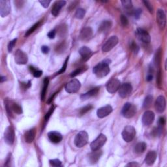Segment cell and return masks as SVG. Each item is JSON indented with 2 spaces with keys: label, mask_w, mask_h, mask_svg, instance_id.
I'll return each instance as SVG.
<instances>
[{
  "label": "cell",
  "mask_w": 167,
  "mask_h": 167,
  "mask_svg": "<svg viewBox=\"0 0 167 167\" xmlns=\"http://www.w3.org/2000/svg\"><path fill=\"white\" fill-rule=\"evenodd\" d=\"M157 85L159 88H161L162 84V72L161 69H159L157 74Z\"/></svg>",
  "instance_id": "cell-41"
},
{
  "label": "cell",
  "mask_w": 167,
  "mask_h": 167,
  "mask_svg": "<svg viewBox=\"0 0 167 167\" xmlns=\"http://www.w3.org/2000/svg\"><path fill=\"white\" fill-rule=\"evenodd\" d=\"M80 38L83 41H88L93 37V30L91 27H84L80 33Z\"/></svg>",
  "instance_id": "cell-17"
},
{
  "label": "cell",
  "mask_w": 167,
  "mask_h": 167,
  "mask_svg": "<svg viewBox=\"0 0 167 167\" xmlns=\"http://www.w3.org/2000/svg\"><path fill=\"white\" fill-rule=\"evenodd\" d=\"M41 23V21L38 22L37 23H36V24H35L34 25H33V26H32V27L30 28V29L27 31L26 33H25V37H28V36L32 34V33H33V32H34L35 31L37 30L38 27L40 26Z\"/></svg>",
  "instance_id": "cell-31"
},
{
  "label": "cell",
  "mask_w": 167,
  "mask_h": 167,
  "mask_svg": "<svg viewBox=\"0 0 167 167\" xmlns=\"http://www.w3.org/2000/svg\"><path fill=\"white\" fill-rule=\"evenodd\" d=\"M153 79V75L151 74H148L147 77H146V80L150 82L151 80H152Z\"/></svg>",
  "instance_id": "cell-55"
},
{
  "label": "cell",
  "mask_w": 167,
  "mask_h": 167,
  "mask_svg": "<svg viewBox=\"0 0 167 167\" xmlns=\"http://www.w3.org/2000/svg\"><path fill=\"white\" fill-rule=\"evenodd\" d=\"M15 62L19 65H24L27 63L28 61V57L26 54L24 53L23 51L20 50H18L14 56Z\"/></svg>",
  "instance_id": "cell-14"
},
{
  "label": "cell",
  "mask_w": 167,
  "mask_h": 167,
  "mask_svg": "<svg viewBox=\"0 0 167 167\" xmlns=\"http://www.w3.org/2000/svg\"><path fill=\"white\" fill-rule=\"evenodd\" d=\"M86 14V11L84 9L80 8L76 11L75 16L76 19H82L85 16Z\"/></svg>",
  "instance_id": "cell-35"
},
{
  "label": "cell",
  "mask_w": 167,
  "mask_h": 167,
  "mask_svg": "<svg viewBox=\"0 0 167 167\" xmlns=\"http://www.w3.org/2000/svg\"><path fill=\"white\" fill-rule=\"evenodd\" d=\"M137 113V108L131 103L127 102L123 106L122 114L123 115V117L126 118H131L135 115Z\"/></svg>",
  "instance_id": "cell-4"
},
{
  "label": "cell",
  "mask_w": 167,
  "mask_h": 167,
  "mask_svg": "<svg viewBox=\"0 0 167 167\" xmlns=\"http://www.w3.org/2000/svg\"><path fill=\"white\" fill-rule=\"evenodd\" d=\"M22 86L24 89H27L30 88L31 86V82L29 81L27 83H22Z\"/></svg>",
  "instance_id": "cell-53"
},
{
  "label": "cell",
  "mask_w": 167,
  "mask_h": 167,
  "mask_svg": "<svg viewBox=\"0 0 167 167\" xmlns=\"http://www.w3.org/2000/svg\"><path fill=\"white\" fill-rule=\"evenodd\" d=\"M11 109L12 111L14 112L17 114H21L22 113V108L21 106H20L19 104L12 102L11 104H10Z\"/></svg>",
  "instance_id": "cell-29"
},
{
  "label": "cell",
  "mask_w": 167,
  "mask_h": 167,
  "mask_svg": "<svg viewBox=\"0 0 167 167\" xmlns=\"http://www.w3.org/2000/svg\"><path fill=\"white\" fill-rule=\"evenodd\" d=\"M130 48L135 54H137L138 51H139V47H138V46L134 42L131 43V44L130 45Z\"/></svg>",
  "instance_id": "cell-43"
},
{
  "label": "cell",
  "mask_w": 167,
  "mask_h": 167,
  "mask_svg": "<svg viewBox=\"0 0 167 167\" xmlns=\"http://www.w3.org/2000/svg\"><path fill=\"white\" fill-rule=\"evenodd\" d=\"M15 138V133L13 127L9 126L7 127L4 133V139L7 144L12 145L14 143Z\"/></svg>",
  "instance_id": "cell-9"
},
{
  "label": "cell",
  "mask_w": 167,
  "mask_h": 167,
  "mask_svg": "<svg viewBox=\"0 0 167 167\" xmlns=\"http://www.w3.org/2000/svg\"><path fill=\"white\" fill-rule=\"evenodd\" d=\"M164 125H165V119H164V118L162 117L159 118L158 121V126L163 128Z\"/></svg>",
  "instance_id": "cell-49"
},
{
  "label": "cell",
  "mask_w": 167,
  "mask_h": 167,
  "mask_svg": "<svg viewBox=\"0 0 167 167\" xmlns=\"http://www.w3.org/2000/svg\"><path fill=\"white\" fill-rule=\"evenodd\" d=\"M146 149V144L144 142H139L135 146L134 151L137 154L142 153Z\"/></svg>",
  "instance_id": "cell-27"
},
{
  "label": "cell",
  "mask_w": 167,
  "mask_h": 167,
  "mask_svg": "<svg viewBox=\"0 0 167 167\" xmlns=\"http://www.w3.org/2000/svg\"><path fill=\"white\" fill-rule=\"evenodd\" d=\"M41 51L44 54H48L50 51V48L49 47H47V46H43V47H41Z\"/></svg>",
  "instance_id": "cell-52"
},
{
  "label": "cell",
  "mask_w": 167,
  "mask_h": 167,
  "mask_svg": "<svg viewBox=\"0 0 167 167\" xmlns=\"http://www.w3.org/2000/svg\"><path fill=\"white\" fill-rule=\"evenodd\" d=\"M112 23L110 20H104L99 26V32L102 33H107L111 29Z\"/></svg>",
  "instance_id": "cell-23"
},
{
  "label": "cell",
  "mask_w": 167,
  "mask_h": 167,
  "mask_svg": "<svg viewBox=\"0 0 167 167\" xmlns=\"http://www.w3.org/2000/svg\"><path fill=\"white\" fill-rule=\"evenodd\" d=\"M156 19L159 27L162 30H164L166 26V19L165 12L163 9H158L157 11Z\"/></svg>",
  "instance_id": "cell-13"
},
{
  "label": "cell",
  "mask_w": 167,
  "mask_h": 167,
  "mask_svg": "<svg viewBox=\"0 0 167 167\" xmlns=\"http://www.w3.org/2000/svg\"><path fill=\"white\" fill-rule=\"evenodd\" d=\"M122 138L125 142H130L134 139L136 135V130L133 126L128 125L123 129L122 133Z\"/></svg>",
  "instance_id": "cell-3"
},
{
  "label": "cell",
  "mask_w": 167,
  "mask_h": 167,
  "mask_svg": "<svg viewBox=\"0 0 167 167\" xmlns=\"http://www.w3.org/2000/svg\"><path fill=\"white\" fill-rule=\"evenodd\" d=\"M157 159V153L155 151H150L145 158V162L148 165H152Z\"/></svg>",
  "instance_id": "cell-24"
},
{
  "label": "cell",
  "mask_w": 167,
  "mask_h": 167,
  "mask_svg": "<svg viewBox=\"0 0 167 167\" xmlns=\"http://www.w3.org/2000/svg\"><path fill=\"white\" fill-rule=\"evenodd\" d=\"M155 120V114L150 110H148L144 113L142 118V122L144 126H149Z\"/></svg>",
  "instance_id": "cell-15"
},
{
  "label": "cell",
  "mask_w": 167,
  "mask_h": 167,
  "mask_svg": "<svg viewBox=\"0 0 167 167\" xmlns=\"http://www.w3.org/2000/svg\"><path fill=\"white\" fill-rule=\"evenodd\" d=\"M121 86L120 81L116 78H112L108 82L107 84V89L109 93H114L118 91Z\"/></svg>",
  "instance_id": "cell-8"
},
{
  "label": "cell",
  "mask_w": 167,
  "mask_h": 167,
  "mask_svg": "<svg viewBox=\"0 0 167 167\" xmlns=\"http://www.w3.org/2000/svg\"><path fill=\"white\" fill-rule=\"evenodd\" d=\"M68 61H69V57H67V58H66V60H65V62H64L63 65L62 66V67L61 68L60 70L58 72V73H57V74H61V73H63L65 71L66 69H67V67Z\"/></svg>",
  "instance_id": "cell-42"
},
{
  "label": "cell",
  "mask_w": 167,
  "mask_h": 167,
  "mask_svg": "<svg viewBox=\"0 0 167 167\" xmlns=\"http://www.w3.org/2000/svg\"><path fill=\"white\" fill-rule=\"evenodd\" d=\"M133 87L130 83H124L121 85L118 91L119 95L122 98H126L131 93Z\"/></svg>",
  "instance_id": "cell-11"
},
{
  "label": "cell",
  "mask_w": 167,
  "mask_h": 167,
  "mask_svg": "<svg viewBox=\"0 0 167 167\" xmlns=\"http://www.w3.org/2000/svg\"><path fill=\"white\" fill-rule=\"evenodd\" d=\"M67 27H66V25H60V27L58 28V31L57 32V33H58L59 35L60 36H64L66 33H67Z\"/></svg>",
  "instance_id": "cell-37"
},
{
  "label": "cell",
  "mask_w": 167,
  "mask_h": 167,
  "mask_svg": "<svg viewBox=\"0 0 167 167\" xmlns=\"http://www.w3.org/2000/svg\"><path fill=\"white\" fill-rule=\"evenodd\" d=\"M81 87V84L78 80L73 79L65 86V91L69 93H74L78 91Z\"/></svg>",
  "instance_id": "cell-6"
},
{
  "label": "cell",
  "mask_w": 167,
  "mask_h": 167,
  "mask_svg": "<svg viewBox=\"0 0 167 167\" xmlns=\"http://www.w3.org/2000/svg\"><path fill=\"white\" fill-rule=\"evenodd\" d=\"M79 54L81 56L82 58L84 61H88L89 58L93 55V52H92L90 48L87 47H82L79 50Z\"/></svg>",
  "instance_id": "cell-20"
},
{
  "label": "cell",
  "mask_w": 167,
  "mask_h": 167,
  "mask_svg": "<svg viewBox=\"0 0 167 167\" xmlns=\"http://www.w3.org/2000/svg\"><path fill=\"white\" fill-rule=\"evenodd\" d=\"M65 4H66V1H63V0L56 1L52 7V11H51V12H52V14L53 15V16H57L59 14V13H60L61 8L65 6Z\"/></svg>",
  "instance_id": "cell-19"
},
{
  "label": "cell",
  "mask_w": 167,
  "mask_h": 167,
  "mask_svg": "<svg viewBox=\"0 0 167 167\" xmlns=\"http://www.w3.org/2000/svg\"><path fill=\"white\" fill-rule=\"evenodd\" d=\"M11 3L9 0L0 1V14L2 17H5L11 12Z\"/></svg>",
  "instance_id": "cell-10"
},
{
  "label": "cell",
  "mask_w": 167,
  "mask_h": 167,
  "mask_svg": "<svg viewBox=\"0 0 167 167\" xmlns=\"http://www.w3.org/2000/svg\"><path fill=\"white\" fill-rule=\"evenodd\" d=\"M48 137L50 142L54 144L60 143L63 139V136L57 131H50L48 133Z\"/></svg>",
  "instance_id": "cell-21"
},
{
  "label": "cell",
  "mask_w": 167,
  "mask_h": 167,
  "mask_svg": "<svg viewBox=\"0 0 167 167\" xmlns=\"http://www.w3.org/2000/svg\"><path fill=\"white\" fill-rule=\"evenodd\" d=\"M11 153H9L7 157V159L5 160V166H10V163H11Z\"/></svg>",
  "instance_id": "cell-51"
},
{
  "label": "cell",
  "mask_w": 167,
  "mask_h": 167,
  "mask_svg": "<svg viewBox=\"0 0 167 167\" xmlns=\"http://www.w3.org/2000/svg\"><path fill=\"white\" fill-rule=\"evenodd\" d=\"M110 60H106L98 63L96 66L94 67L93 69V73L99 78H103V77L107 76L110 73Z\"/></svg>",
  "instance_id": "cell-1"
},
{
  "label": "cell",
  "mask_w": 167,
  "mask_h": 167,
  "mask_svg": "<svg viewBox=\"0 0 167 167\" xmlns=\"http://www.w3.org/2000/svg\"><path fill=\"white\" fill-rule=\"evenodd\" d=\"M99 88H93V89H91V90H89V91L86 92V93L82 94L80 96V98L82 100H86L89 98H90V97L96 96V95L99 93Z\"/></svg>",
  "instance_id": "cell-26"
},
{
  "label": "cell",
  "mask_w": 167,
  "mask_h": 167,
  "mask_svg": "<svg viewBox=\"0 0 167 167\" xmlns=\"http://www.w3.org/2000/svg\"><path fill=\"white\" fill-rule=\"evenodd\" d=\"M161 48H159V49L157 50V52L155 54V58H154V61H155V65L159 67L161 63Z\"/></svg>",
  "instance_id": "cell-30"
},
{
  "label": "cell",
  "mask_w": 167,
  "mask_h": 167,
  "mask_svg": "<svg viewBox=\"0 0 167 167\" xmlns=\"http://www.w3.org/2000/svg\"><path fill=\"white\" fill-rule=\"evenodd\" d=\"M118 38L116 36H112L110 37L102 47V51L103 52H109L113 48L115 47L118 43Z\"/></svg>",
  "instance_id": "cell-7"
},
{
  "label": "cell",
  "mask_w": 167,
  "mask_h": 167,
  "mask_svg": "<svg viewBox=\"0 0 167 167\" xmlns=\"http://www.w3.org/2000/svg\"><path fill=\"white\" fill-rule=\"evenodd\" d=\"M127 166H139V164H138L136 162H131V163H128L127 164Z\"/></svg>",
  "instance_id": "cell-54"
},
{
  "label": "cell",
  "mask_w": 167,
  "mask_h": 167,
  "mask_svg": "<svg viewBox=\"0 0 167 167\" xmlns=\"http://www.w3.org/2000/svg\"><path fill=\"white\" fill-rule=\"evenodd\" d=\"M16 41H17L16 38H14V39L12 40L9 42V45H8V51L9 52H11V51L12 50V49H13V48L14 47L15 45H16Z\"/></svg>",
  "instance_id": "cell-44"
},
{
  "label": "cell",
  "mask_w": 167,
  "mask_h": 167,
  "mask_svg": "<svg viewBox=\"0 0 167 167\" xmlns=\"http://www.w3.org/2000/svg\"><path fill=\"white\" fill-rule=\"evenodd\" d=\"M102 151L100 150L93 151L91 153L89 154L88 155V159L89 163L91 164H95L97 163V161L99 160V159L101 158L102 155Z\"/></svg>",
  "instance_id": "cell-22"
},
{
  "label": "cell",
  "mask_w": 167,
  "mask_h": 167,
  "mask_svg": "<svg viewBox=\"0 0 167 167\" xmlns=\"http://www.w3.org/2000/svg\"><path fill=\"white\" fill-rule=\"evenodd\" d=\"M136 35H137L138 39L145 44H148L150 43L151 41L150 35L148 32L142 28H138L136 31Z\"/></svg>",
  "instance_id": "cell-12"
},
{
  "label": "cell",
  "mask_w": 167,
  "mask_h": 167,
  "mask_svg": "<svg viewBox=\"0 0 167 167\" xmlns=\"http://www.w3.org/2000/svg\"><path fill=\"white\" fill-rule=\"evenodd\" d=\"M56 32L55 30H53L52 31H50V32L48 33V37L50 39H53V38H54L56 37Z\"/></svg>",
  "instance_id": "cell-50"
},
{
  "label": "cell",
  "mask_w": 167,
  "mask_h": 167,
  "mask_svg": "<svg viewBox=\"0 0 167 167\" xmlns=\"http://www.w3.org/2000/svg\"><path fill=\"white\" fill-rule=\"evenodd\" d=\"M30 70L33 73V76H34V77H35V78H39V77L42 75V74H43L42 71L38 70V69L32 66L30 67Z\"/></svg>",
  "instance_id": "cell-34"
},
{
  "label": "cell",
  "mask_w": 167,
  "mask_h": 167,
  "mask_svg": "<svg viewBox=\"0 0 167 167\" xmlns=\"http://www.w3.org/2000/svg\"><path fill=\"white\" fill-rule=\"evenodd\" d=\"M107 140V137L103 134H100L93 142L91 143L90 147L92 151L100 150L103 146Z\"/></svg>",
  "instance_id": "cell-5"
},
{
  "label": "cell",
  "mask_w": 167,
  "mask_h": 167,
  "mask_svg": "<svg viewBox=\"0 0 167 167\" xmlns=\"http://www.w3.org/2000/svg\"><path fill=\"white\" fill-rule=\"evenodd\" d=\"M92 108H93V107H92L91 105H90V104L87 105V106L84 107L82 108V109H80V114L81 115L85 114L86 113H87L88 112H89V110H91Z\"/></svg>",
  "instance_id": "cell-39"
},
{
  "label": "cell",
  "mask_w": 167,
  "mask_h": 167,
  "mask_svg": "<svg viewBox=\"0 0 167 167\" xmlns=\"http://www.w3.org/2000/svg\"><path fill=\"white\" fill-rule=\"evenodd\" d=\"M50 163L51 165L54 166H60L61 165V161L59 160V159H52V160L50 161Z\"/></svg>",
  "instance_id": "cell-45"
},
{
  "label": "cell",
  "mask_w": 167,
  "mask_h": 167,
  "mask_svg": "<svg viewBox=\"0 0 167 167\" xmlns=\"http://www.w3.org/2000/svg\"><path fill=\"white\" fill-rule=\"evenodd\" d=\"M88 142V135L85 131H82L76 135L74 138V144L78 148H82L86 145Z\"/></svg>",
  "instance_id": "cell-2"
},
{
  "label": "cell",
  "mask_w": 167,
  "mask_h": 167,
  "mask_svg": "<svg viewBox=\"0 0 167 167\" xmlns=\"http://www.w3.org/2000/svg\"><path fill=\"white\" fill-rule=\"evenodd\" d=\"M166 108V100L163 96H159L156 99L155 103V109L159 113H162L164 111Z\"/></svg>",
  "instance_id": "cell-16"
},
{
  "label": "cell",
  "mask_w": 167,
  "mask_h": 167,
  "mask_svg": "<svg viewBox=\"0 0 167 167\" xmlns=\"http://www.w3.org/2000/svg\"><path fill=\"white\" fill-rule=\"evenodd\" d=\"M120 22L123 27H126L129 24V21H128L127 18L125 15L122 14L120 16Z\"/></svg>",
  "instance_id": "cell-38"
},
{
  "label": "cell",
  "mask_w": 167,
  "mask_h": 167,
  "mask_svg": "<svg viewBox=\"0 0 167 167\" xmlns=\"http://www.w3.org/2000/svg\"><path fill=\"white\" fill-rule=\"evenodd\" d=\"M112 110L113 109L111 106L107 105V106L100 108V109L97 110V115L99 118H103L109 115L112 112Z\"/></svg>",
  "instance_id": "cell-18"
},
{
  "label": "cell",
  "mask_w": 167,
  "mask_h": 167,
  "mask_svg": "<svg viewBox=\"0 0 167 167\" xmlns=\"http://www.w3.org/2000/svg\"><path fill=\"white\" fill-rule=\"evenodd\" d=\"M38 2H39L41 5H42L43 7H45V8H47V7L49 6L51 1H50V0H43V1H39Z\"/></svg>",
  "instance_id": "cell-48"
},
{
  "label": "cell",
  "mask_w": 167,
  "mask_h": 167,
  "mask_svg": "<svg viewBox=\"0 0 167 167\" xmlns=\"http://www.w3.org/2000/svg\"><path fill=\"white\" fill-rule=\"evenodd\" d=\"M48 84H49V79H48V78H45L44 82H43V87L42 88V91H41V100H42V101H44L45 99Z\"/></svg>",
  "instance_id": "cell-28"
},
{
  "label": "cell",
  "mask_w": 167,
  "mask_h": 167,
  "mask_svg": "<svg viewBox=\"0 0 167 167\" xmlns=\"http://www.w3.org/2000/svg\"><path fill=\"white\" fill-rule=\"evenodd\" d=\"M153 101V97L151 96H148L144 99V101L143 102V107L144 109H148L150 107L151 104V102Z\"/></svg>",
  "instance_id": "cell-32"
},
{
  "label": "cell",
  "mask_w": 167,
  "mask_h": 167,
  "mask_svg": "<svg viewBox=\"0 0 167 167\" xmlns=\"http://www.w3.org/2000/svg\"><path fill=\"white\" fill-rule=\"evenodd\" d=\"M141 13H142V10H141L140 9H137L133 11V15L135 16V18L136 19H140Z\"/></svg>",
  "instance_id": "cell-47"
},
{
  "label": "cell",
  "mask_w": 167,
  "mask_h": 167,
  "mask_svg": "<svg viewBox=\"0 0 167 167\" xmlns=\"http://www.w3.org/2000/svg\"><path fill=\"white\" fill-rule=\"evenodd\" d=\"M54 110H55V107L54 106V105H52V106L51 107L50 109H49V110L48 111V112L45 115V121H48V120H49V118H50L51 115H52L54 111Z\"/></svg>",
  "instance_id": "cell-40"
},
{
  "label": "cell",
  "mask_w": 167,
  "mask_h": 167,
  "mask_svg": "<svg viewBox=\"0 0 167 167\" xmlns=\"http://www.w3.org/2000/svg\"><path fill=\"white\" fill-rule=\"evenodd\" d=\"M143 3H144L145 6L147 7V9H148V11H150L151 13H153V8L152 5L150 3V2H149L148 1H143Z\"/></svg>",
  "instance_id": "cell-46"
},
{
  "label": "cell",
  "mask_w": 167,
  "mask_h": 167,
  "mask_svg": "<svg viewBox=\"0 0 167 167\" xmlns=\"http://www.w3.org/2000/svg\"><path fill=\"white\" fill-rule=\"evenodd\" d=\"M6 80V78L5 76H1V78H0V81L2 83V82H3L4 81Z\"/></svg>",
  "instance_id": "cell-56"
},
{
  "label": "cell",
  "mask_w": 167,
  "mask_h": 167,
  "mask_svg": "<svg viewBox=\"0 0 167 167\" xmlns=\"http://www.w3.org/2000/svg\"><path fill=\"white\" fill-rule=\"evenodd\" d=\"M36 135V129L32 128L25 133V140L27 143H32L35 139Z\"/></svg>",
  "instance_id": "cell-25"
},
{
  "label": "cell",
  "mask_w": 167,
  "mask_h": 167,
  "mask_svg": "<svg viewBox=\"0 0 167 167\" xmlns=\"http://www.w3.org/2000/svg\"><path fill=\"white\" fill-rule=\"evenodd\" d=\"M87 69V67H80L78 68L77 69H76L75 71H73V73L71 74V77H74L78 75V74L82 73V72H84L85 71H86Z\"/></svg>",
  "instance_id": "cell-36"
},
{
  "label": "cell",
  "mask_w": 167,
  "mask_h": 167,
  "mask_svg": "<svg viewBox=\"0 0 167 167\" xmlns=\"http://www.w3.org/2000/svg\"><path fill=\"white\" fill-rule=\"evenodd\" d=\"M121 2H122L123 7H124L125 9H127L129 11H131L130 10H132L133 4L131 1H130V0H123V1Z\"/></svg>",
  "instance_id": "cell-33"
}]
</instances>
